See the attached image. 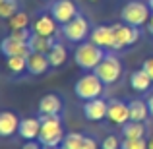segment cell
I'll list each match as a JSON object with an SVG mask.
<instances>
[{
  "mask_svg": "<svg viewBox=\"0 0 153 149\" xmlns=\"http://www.w3.org/2000/svg\"><path fill=\"white\" fill-rule=\"evenodd\" d=\"M62 35L68 39V41H72V43H83L91 35L89 21L79 14L78 18H74L72 21H68L66 25H62Z\"/></svg>",
  "mask_w": 153,
  "mask_h": 149,
  "instance_id": "cell-6",
  "label": "cell"
},
{
  "mask_svg": "<svg viewBox=\"0 0 153 149\" xmlns=\"http://www.w3.org/2000/svg\"><path fill=\"white\" fill-rule=\"evenodd\" d=\"M107 110H108V103L101 97L85 101V105H83V116L89 122H101V120H105L107 118Z\"/></svg>",
  "mask_w": 153,
  "mask_h": 149,
  "instance_id": "cell-10",
  "label": "cell"
},
{
  "mask_svg": "<svg viewBox=\"0 0 153 149\" xmlns=\"http://www.w3.org/2000/svg\"><path fill=\"white\" fill-rule=\"evenodd\" d=\"M74 91L82 101H91V99H99L105 91V83L101 82L95 72H87L82 78H78L74 85Z\"/></svg>",
  "mask_w": 153,
  "mask_h": 149,
  "instance_id": "cell-4",
  "label": "cell"
},
{
  "mask_svg": "<svg viewBox=\"0 0 153 149\" xmlns=\"http://www.w3.org/2000/svg\"><path fill=\"white\" fill-rule=\"evenodd\" d=\"M87 2H97V0H87Z\"/></svg>",
  "mask_w": 153,
  "mask_h": 149,
  "instance_id": "cell-38",
  "label": "cell"
},
{
  "mask_svg": "<svg viewBox=\"0 0 153 149\" xmlns=\"http://www.w3.org/2000/svg\"><path fill=\"white\" fill-rule=\"evenodd\" d=\"M147 4H149V8L153 10V0H149V2H147Z\"/></svg>",
  "mask_w": 153,
  "mask_h": 149,
  "instance_id": "cell-36",
  "label": "cell"
},
{
  "mask_svg": "<svg viewBox=\"0 0 153 149\" xmlns=\"http://www.w3.org/2000/svg\"><path fill=\"white\" fill-rule=\"evenodd\" d=\"M54 39L52 37H43V35L33 33V37L29 39V49L31 52H43V54H49L51 49L54 47Z\"/></svg>",
  "mask_w": 153,
  "mask_h": 149,
  "instance_id": "cell-20",
  "label": "cell"
},
{
  "mask_svg": "<svg viewBox=\"0 0 153 149\" xmlns=\"http://www.w3.org/2000/svg\"><path fill=\"white\" fill-rule=\"evenodd\" d=\"M8 37H12L14 41H22V43H29V39L33 37V33H31L29 29H16V31H10V35Z\"/></svg>",
  "mask_w": 153,
  "mask_h": 149,
  "instance_id": "cell-28",
  "label": "cell"
},
{
  "mask_svg": "<svg viewBox=\"0 0 153 149\" xmlns=\"http://www.w3.org/2000/svg\"><path fill=\"white\" fill-rule=\"evenodd\" d=\"M58 31V21L52 18V14H41L33 21V33L43 35V37H52Z\"/></svg>",
  "mask_w": 153,
  "mask_h": 149,
  "instance_id": "cell-12",
  "label": "cell"
},
{
  "mask_svg": "<svg viewBox=\"0 0 153 149\" xmlns=\"http://www.w3.org/2000/svg\"><path fill=\"white\" fill-rule=\"evenodd\" d=\"M120 139L116 136H107V138L101 142V149H120Z\"/></svg>",
  "mask_w": 153,
  "mask_h": 149,
  "instance_id": "cell-29",
  "label": "cell"
},
{
  "mask_svg": "<svg viewBox=\"0 0 153 149\" xmlns=\"http://www.w3.org/2000/svg\"><path fill=\"white\" fill-rule=\"evenodd\" d=\"M83 134H78V132H70V134L64 136L62 147L64 149H82L83 147Z\"/></svg>",
  "mask_w": 153,
  "mask_h": 149,
  "instance_id": "cell-24",
  "label": "cell"
},
{
  "mask_svg": "<svg viewBox=\"0 0 153 149\" xmlns=\"http://www.w3.org/2000/svg\"><path fill=\"white\" fill-rule=\"evenodd\" d=\"M27 25H29V16H27L25 12H18L16 16H12V18L8 19V27H10V31L27 29Z\"/></svg>",
  "mask_w": 153,
  "mask_h": 149,
  "instance_id": "cell-25",
  "label": "cell"
},
{
  "mask_svg": "<svg viewBox=\"0 0 153 149\" xmlns=\"http://www.w3.org/2000/svg\"><path fill=\"white\" fill-rule=\"evenodd\" d=\"M112 29H114V50L132 47L140 39V27L128 25V23H114Z\"/></svg>",
  "mask_w": 153,
  "mask_h": 149,
  "instance_id": "cell-7",
  "label": "cell"
},
{
  "mask_svg": "<svg viewBox=\"0 0 153 149\" xmlns=\"http://www.w3.org/2000/svg\"><path fill=\"white\" fill-rule=\"evenodd\" d=\"M51 14L60 25H66L68 21L78 18L79 12H78V6L74 4V0H54L51 6Z\"/></svg>",
  "mask_w": 153,
  "mask_h": 149,
  "instance_id": "cell-8",
  "label": "cell"
},
{
  "mask_svg": "<svg viewBox=\"0 0 153 149\" xmlns=\"http://www.w3.org/2000/svg\"><path fill=\"white\" fill-rule=\"evenodd\" d=\"M142 68H143V70L147 72V76H149V78L153 79V56H151V58H147L146 62L142 64Z\"/></svg>",
  "mask_w": 153,
  "mask_h": 149,
  "instance_id": "cell-31",
  "label": "cell"
},
{
  "mask_svg": "<svg viewBox=\"0 0 153 149\" xmlns=\"http://www.w3.org/2000/svg\"><path fill=\"white\" fill-rule=\"evenodd\" d=\"M107 118L116 126H124L126 122H130V107H128V103H124L120 99L108 101Z\"/></svg>",
  "mask_w": 153,
  "mask_h": 149,
  "instance_id": "cell-9",
  "label": "cell"
},
{
  "mask_svg": "<svg viewBox=\"0 0 153 149\" xmlns=\"http://www.w3.org/2000/svg\"><path fill=\"white\" fill-rule=\"evenodd\" d=\"M2 54L6 56H29L31 49H29V43H22V41H14L12 37H6L2 41Z\"/></svg>",
  "mask_w": 153,
  "mask_h": 149,
  "instance_id": "cell-17",
  "label": "cell"
},
{
  "mask_svg": "<svg viewBox=\"0 0 153 149\" xmlns=\"http://www.w3.org/2000/svg\"><path fill=\"white\" fill-rule=\"evenodd\" d=\"M43 145H41V142L39 139H31V142H25L22 145V149H41Z\"/></svg>",
  "mask_w": 153,
  "mask_h": 149,
  "instance_id": "cell-32",
  "label": "cell"
},
{
  "mask_svg": "<svg viewBox=\"0 0 153 149\" xmlns=\"http://www.w3.org/2000/svg\"><path fill=\"white\" fill-rule=\"evenodd\" d=\"M52 149H64V147H60V145H58V147H52Z\"/></svg>",
  "mask_w": 153,
  "mask_h": 149,
  "instance_id": "cell-37",
  "label": "cell"
},
{
  "mask_svg": "<svg viewBox=\"0 0 153 149\" xmlns=\"http://www.w3.org/2000/svg\"><path fill=\"white\" fill-rule=\"evenodd\" d=\"M130 85H132V89L138 91V93H146V91L151 89L153 79L147 76V72L143 70V68H140V70H136V72L130 74Z\"/></svg>",
  "mask_w": 153,
  "mask_h": 149,
  "instance_id": "cell-18",
  "label": "cell"
},
{
  "mask_svg": "<svg viewBox=\"0 0 153 149\" xmlns=\"http://www.w3.org/2000/svg\"><path fill=\"white\" fill-rule=\"evenodd\" d=\"M49 68H51L49 54L31 52V54L27 56V72H29L31 76H43V74H47Z\"/></svg>",
  "mask_w": 153,
  "mask_h": 149,
  "instance_id": "cell-13",
  "label": "cell"
},
{
  "mask_svg": "<svg viewBox=\"0 0 153 149\" xmlns=\"http://www.w3.org/2000/svg\"><path fill=\"white\" fill-rule=\"evenodd\" d=\"M19 122L22 120L18 118V114L12 110H4L0 112V136L2 138H10L16 132L19 130Z\"/></svg>",
  "mask_w": 153,
  "mask_h": 149,
  "instance_id": "cell-14",
  "label": "cell"
},
{
  "mask_svg": "<svg viewBox=\"0 0 153 149\" xmlns=\"http://www.w3.org/2000/svg\"><path fill=\"white\" fill-rule=\"evenodd\" d=\"M18 14V0H0V18L10 19Z\"/></svg>",
  "mask_w": 153,
  "mask_h": 149,
  "instance_id": "cell-26",
  "label": "cell"
},
{
  "mask_svg": "<svg viewBox=\"0 0 153 149\" xmlns=\"http://www.w3.org/2000/svg\"><path fill=\"white\" fill-rule=\"evenodd\" d=\"M147 149H153V136L147 139Z\"/></svg>",
  "mask_w": 153,
  "mask_h": 149,
  "instance_id": "cell-35",
  "label": "cell"
},
{
  "mask_svg": "<svg viewBox=\"0 0 153 149\" xmlns=\"http://www.w3.org/2000/svg\"><path fill=\"white\" fill-rule=\"evenodd\" d=\"M6 66L12 74L22 76L23 72H27V56H8Z\"/></svg>",
  "mask_w": 153,
  "mask_h": 149,
  "instance_id": "cell-23",
  "label": "cell"
},
{
  "mask_svg": "<svg viewBox=\"0 0 153 149\" xmlns=\"http://www.w3.org/2000/svg\"><path fill=\"white\" fill-rule=\"evenodd\" d=\"M147 107H149V114L153 116V93L147 97Z\"/></svg>",
  "mask_w": 153,
  "mask_h": 149,
  "instance_id": "cell-33",
  "label": "cell"
},
{
  "mask_svg": "<svg viewBox=\"0 0 153 149\" xmlns=\"http://www.w3.org/2000/svg\"><path fill=\"white\" fill-rule=\"evenodd\" d=\"M19 138L31 142V139H39L41 134V118H23L19 122V130H18Z\"/></svg>",
  "mask_w": 153,
  "mask_h": 149,
  "instance_id": "cell-16",
  "label": "cell"
},
{
  "mask_svg": "<svg viewBox=\"0 0 153 149\" xmlns=\"http://www.w3.org/2000/svg\"><path fill=\"white\" fill-rule=\"evenodd\" d=\"M130 107V120L134 122H146L149 118V107H147V101H142V99H134L128 103Z\"/></svg>",
  "mask_w": 153,
  "mask_h": 149,
  "instance_id": "cell-19",
  "label": "cell"
},
{
  "mask_svg": "<svg viewBox=\"0 0 153 149\" xmlns=\"http://www.w3.org/2000/svg\"><path fill=\"white\" fill-rule=\"evenodd\" d=\"M91 43H95L101 49H114V29L112 25H97L89 35Z\"/></svg>",
  "mask_w": 153,
  "mask_h": 149,
  "instance_id": "cell-11",
  "label": "cell"
},
{
  "mask_svg": "<svg viewBox=\"0 0 153 149\" xmlns=\"http://www.w3.org/2000/svg\"><path fill=\"white\" fill-rule=\"evenodd\" d=\"M146 122H134V120H130V122H126L122 126V136L128 139H142L143 136H146Z\"/></svg>",
  "mask_w": 153,
  "mask_h": 149,
  "instance_id": "cell-21",
  "label": "cell"
},
{
  "mask_svg": "<svg viewBox=\"0 0 153 149\" xmlns=\"http://www.w3.org/2000/svg\"><path fill=\"white\" fill-rule=\"evenodd\" d=\"M82 149H99L97 139L91 138V136H85V138H83V147Z\"/></svg>",
  "mask_w": 153,
  "mask_h": 149,
  "instance_id": "cell-30",
  "label": "cell"
},
{
  "mask_svg": "<svg viewBox=\"0 0 153 149\" xmlns=\"http://www.w3.org/2000/svg\"><path fill=\"white\" fill-rule=\"evenodd\" d=\"M149 18H151L149 4H143V2H140V0H130V2H126L124 8L120 10V19H122V23H128V25H134V27L147 25Z\"/></svg>",
  "mask_w": 153,
  "mask_h": 149,
  "instance_id": "cell-3",
  "label": "cell"
},
{
  "mask_svg": "<svg viewBox=\"0 0 153 149\" xmlns=\"http://www.w3.org/2000/svg\"><path fill=\"white\" fill-rule=\"evenodd\" d=\"M105 58V50L101 47H97L95 43H79L78 49L74 50V60L82 70L91 72L101 64V60Z\"/></svg>",
  "mask_w": 153,
  "mask_h": 149,
  "instance_id": "cell-2",
  "label": "cell"
},
{
  "mask_svg": "<svg viewBox=\"0 0 153 149\" xmlns=\"http://www.w3.org/2000/svg\"><path fill=\"white\" fill-rule=\"evenodd\" d=\"M120 149H147V142L146 139H128L124 138L120 143Z\"/></svg>",
  "mask_w": 153,
  "mask_h": 149,
  "instance_id": "cell-27",
  "label": "cell"
},
{
  "mask_svg": "<svg viewBox=\"0 0 153 149\" xmlns=\"http://www.w3.org/2000/svg\"><path fill=\"white\" fill-rule=\"evenodd\" d=\"M93 72L101 78V82L105 83V85H112V83L118 82L120 74H122V64H120L118 56L105 54V58L101 60V64H99Z\"/></svg>",
  "mask_w": 153,
  "mask_h": 149,
  "instance_id": "cell-5",
  "label": "cell"
},
{
  "mask_svg": "<svg viewBox=\"0 0 153 149\" xmlns=\"http://www.w3.org/2000/svg\"><path fill=\"white\" fill-rule=\"evenodd\" d=\"M147 31L153 35V14H151V18H149V21H147Z\"/></svg>",
  "mask_w": 153,
  "mask_h": 149,
  "instance_id": "cell-34",
  "label": "cell"
},
{
  "mask_svg": "<svg viewBox=\"0 0 153 149\" xmlns=\"http://www.w3.org/2000/svg\"><path fill=\"white\" fill-rule=\"evenodd\" d=\"M62 99L58 97L56 93H47L43 95L41 101H39L37 108H39V114H60L62 112Z\"/></svg>",
  "mask_w": 153,
  "mask_h": 149,
  "instance_id": "cell-15",
  "label": "cell"
},
{
  "mask_svg": "<svg viewBox=\"0 0 153 149\" xmlns=\"http://www.w3.org/2000/svg\"><path fill=\"white\" fill-rule=\"evenodd\" d=\"M64 128L60 114H41V134L39 142L45 149L58 147L64 142Z\"/></svg>",
  "mask_w": 153,
  "mask_h": 149,
  "instance_id": "cell-1",
  "label": "cell"
},
{
  "mask_svg": "<svg viewBox=\"0 0 153 149\" xmlns=\"http://www.w3.org/2000/svg\"><path fill=\"white\" fill-rule=\"evenodd\" d=\"M49 60H51L52 68H60L62 64H66V60H68L66 47H64L62 43H56V45L51 49V52H49Z\"/></svg>",
  "mask_w": 153,
  "mask_h": 149,
  "instance_id": "cell-22",
  "label": "cell"
}]
</instances>
